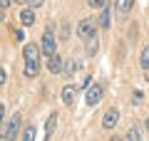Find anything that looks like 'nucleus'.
<instances>
[{"label":"nucleus","mask_w":149,"mask_h":141,"mask_svg":"<svg viewBox=\"0 0 149 141\" xmlns=\"http://www.w3.org/2000/svg\"><path fill=\"white\" fill-rule=\"evenodd\" d=\"M20 121H22V116H20V114H13V119L8 121V126L3 129V141H15V139H17Z\"/></svg>","instance_id":"obj_1"},{"label":"nucleus","mask_w":149,"mask_h":141,"mask_svg":"<svg viewBox=\"0 0 149 141\" xmlns=\"http://www.w3.org/2000/svg\"><path fill=\"white\" fill-rule=\"evenodd\" d=\"M40 50H42V55L45 57H55V35H52V27H47V30H45V35H42V47H40Z\"/></svg>","instance_id":"obj_2"},{"label":"nucleus","mask_w":149,"mask_h":141,"mask_svg":"<svg viewBox=\"0 0 149 141\" xmlns=\"http://www.w3.org/2000/svg\"><path fill=\"white\" fill-rule=\"evenodd\" d=\"M77 35H80L82 40H95V37H97V25L92 20H80V25H77Z\"/></svg>","instance_id":"obj_3"},{"label":"nucleus","mask_w":149,"mask_h":141,"mask_svg":"<svg viewBox=\"0 0 149 141\" xmlns=\"http://www.w3.org/2000/svg\"><path fill=\"white\" fill-rule=\"evenodd\" d=\"M102 94H104V87L102 84H95V87L87 89V104L90 106H97L102 102Z\"/></svg>","instance_id":"obj_4"},{"label":"nucleus","mask_w":149,"mask_h":141,"mask_svg":"<svg viewBox=\"0 0 149 141\" xmlns=\"http://www.w3.org/2000/svg\"><path fill=\"white\" fill-rule=\"evenodd\" d=\"M117 121H119V111L117 109H107L104 111V116H102V126H104V129H114Z\"/></svg>","instance_id":"obj_5"},{"label":"nucleus","mask_w":149,"mask_h":141,"mask_svg":"<svg viewBox=\"0 0 149 141\" xmlns=\"http://www.w3.org/2000/svg\"><path fill=\"white\" fill-rule=\"evenodd\" d=\"M22 57H25V62H37L40 59V47L37 45H25L22 47Z\"/></svg>","instance_id":"obj_6"},{"label":"nucleus","mask_w":149,"mask_h":141,"mask_svg":"<svg viewBox=\"0 0 149 141\" xmlns=\"http://www.w3.org/2000/svg\"><path fill=\"white\" fill-rule=\"evenodd\" d=\"M47 69H50L52 74H60V72H65V64H62V59L55 55V57H50V59H47Z\"/></svg>","instance_id":"obj_7"},{"label":"nucleus","mask_w":149,"mask_h":141,"mask_svg":"<svg viewBox=\"0 0 149 141\" xmlns=\"http://www.w3.org/2000/svg\"><path fill=\"white\" fill-rule=\"evenodd\" d=\"M20 22H22L25 27L35 25V10H32V8H25V10L20 12Z\"/></svg>","instance_id":"obj_8"},{"label":"nucleus","mask_w":149,"mask_h":141,"mask_svg":"<svg viewBox=\"0 0 149 141\" xmlns=\"http://www.w3.org/2000/svg\"><path fill=\"white\" fill-rule=\"evenodd\" d=\"M74 97H77V89H74L72 84H67V87L62 89V102L65 104H74Z\"/></svg>","instance_id":"obj_9"},{"label":"nucleus","mask_w":149,"mask_h":141,"mask_svg":"<svg viewBox=\"0 0 149 141\" xmlns=\"http://www.w3.org/2000/svg\"><path fill=\"white\" fill-rule=\"evenodd\" d=\"M132 3H134V0H117V15L124 17L129 10H132Z\"/></svg>","instance_id":"obj_10"},{"label":"nucleus","mask_w":149,"mask_h":141,"mask_svg":"<svg viewBox=\"0 0 149 141\" xmlns=\"http://www.w3.org/2000/svg\"><path fill=\"white\" fill-rule=\"evenodd\" d=\"M55 126H57V114H50V119H47V124H45V134H47V139L52 136V131H55Z\"/></svg>","instance_id":"obj_11"},{"label":"nucleus","mask_w":149,"mask_h":141,"mask_svg":"<svg viewBox=\"0 0 149 141\" xmlns=\"http://www.w3.org/2000/svg\"><path fill=\"white\" fill-rule=\"evenodd\" d=\"M37 69H40V62H25V77H35Z\"/></svg>","instance_id":"obj_12"},{"label":"nucleus","mask_w":149,"mask_h":141,"mask_svg":"<svg viewBox=\"0 0 149 141\" xmlns=\"http://www.w3.org/2000/svg\"><path fill=\"white\" fill-rule=\"evenodd\" d=\"M77 69H80V64L74 62V59H70V62L65 64V74H67V77H72V74L77 72Z\"/></svg>","instance_id":"obj_13"},{"label":"nucleus","mask_w":149,"mask_h":141,"mask_svg":"<svg viewBox=\"0 0 149 141\" xmlns=\"http://www.w3.org/2000/svg\"><path fill=\"white\" fill-rule=\"evenodd\" d=\"M139 62H142V67H144V69H149V45L142 50V57H139Z\"/></svg>","instance_id":"obj_14"},{"label":"nucleus","mask_w":149,"mask_h":141,"mask_svg":"<svg viewBox=\"0 0 149 141\" xmlns=\"http://www.w3.org/2000/svg\"><path fill=\"white\" fill-rule=\"evenodd\" d=\"M100 25H102V27H109V8H104V10H102V17H100Z\"/></svg>","instance_id":"obj_15"},{"label":"nucleus","mask_w":149,"mask_h":141,"mask_svg":"<svg viewBox=\"0 0 149 141\" xmlns=\"http://www.w3.org/2000/svg\"><path fill=\"white\" fill-rule=\"evenodd\" d=\"M22 141H35V126H27L25 134H22Z\"/></svg>","instance_id":"obj_16"},{"label":"nucleus","mask_w":149,"mask_h":141,"mask_svg":"<svg viewBox=\"0 0 149 141\" xmlns=\"http://www.w3.org/2000/svg\"><path fill=\"white\" fill-rule=\"evenodd\" d=\"M104 3L107 0H87V5L95 8V10H104Z\"/></svg>","instance_id":"obj_17"},{"label":"nucleus","mask_w":149,"mask_h":141,"mask_svg":"<svg viewBox=\"0 0 149 141\" xmlns=\"http://www.w3.org/2000/svg\"><path fill=\"white\" fill-rule=\"evenodd\" d=\"M124 141H139V131L132 126V129L127 131V136H124Z\"/></svg>","instance_id":"obj_18"},{"label":"nucleus","mask_w":149,"mask_h":141,"mask_svg":"<svg viewBox=\"0 0 149 141\" xmlns=\"http://www.w3.org/2000/svg\"><path fill=\"white\" fill-rule=\"evenodd\" d=\"M97 47H100V45H97V37H95V40H87V55H95Z\"/></svg>","instance_id":"obj_19"},{"label":"nucleus","mask_w":149,"mask_h":141,"mask_svg":"<svg viewBox=\"0 0 149 141\" xmlns=\"http://www.w3.org/2000/svg\"><path fill=\"white\" fill-rule=\"evenodd\" d=\"M42 3L45 0H27V5H30L32 10H35V8H42Z\"/></svg>","instance_id":"obj_20"},{"label":"nucleus","mask_w":149,"mask_h":141,"mask_svg":"<svg viewBox=\"0 0 149 141\" xmlns=\"http://www.w3.org/2000/svg\"><path fill=\"white\" fill-rule=\"evenodd\" d=\"M10 3H13V0H0V8H3V10H5V8L10 5Z\"/></svg>","instance_id":"obj_21"},{"label":"nucleus","mask_w":149,"mask_h":141,"mask_svg":"<svg viewBox=\"0 0 149 141\" xmlns=\"http://www.w3.org/2000/svg\"><path fill=\"white\" fill-rule=\"evenodd\" d=\"M109 141H124V139H117V136H112V139Z\"/></svg>","instance_id":"obj_22"},{"label":"nucleus","mask_w":149,"mask_h":141,"mask_svg":"<svg viewBox=\"0 0 149 141\" xmlns=\"http://www.w3.org/2000/svg\"><path fill=\"white\" fill-rule=\"evenodd\" d=\"M13 3H22V0H13Z\"/></svg>","instance_id":"obj_23"},{"label":"nucleus","mask_w":149,"mask_h":141,"mask_svg":"<svg viewBox=\"0 0 149 141\" xmlns=\"http://www.w3.org/2000/svg\"><path fill=\"white\" fill-rule=\"evenodd\" d=\"M147 129H149V119H147Z\"/></svg>","instance_id":"obj_24"}]
</instances>
